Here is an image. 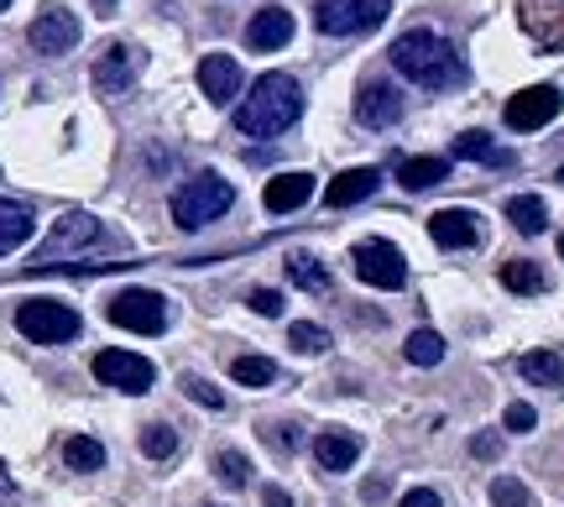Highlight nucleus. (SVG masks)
<instances>
[{
  "label": "nucleus",
  "mask_w": 564,
  "mask_h": 507,
  "mask_svg": "<svg viewBox=\"0 0 564 507\" xmlns=\"http://www.w3.org/2000/svg\"><path fill=\"white\" fill-rule=\"evenodd\" d=\"M392 68L403 74L408 84H419V89H460L465 84V58L455 53V42L440 37V32H429V26H413L403 37L392 42Z\"/></svg>",
  "instance_id": "obj_1"
},
{
  "label": "nucleus",
  "mask_w": 564,
  "mask_h": 507,
  "mask_svg": "<svg viewBox=\"0 0 564 507\" xmlns=\"http://www.w3.org/2000/svg\"><path fill=\"white\" fill-rule=\"evenodd\" d=\"M303 116V89L293 74H262L251 95L236 105V131L241 137H282Z\"/></svg>",
  "instance_id": "obj_2"
},
{
  "label": "nucleus",
  "mask_w": 564,
  "mask_h": 507,
  "mask_svg": "<svg viewBox=\"0 0 564 507\" xmlns=\"http://www.w3.org/2000/svg\"><path fill=\"white\" fill-rule=\"evenodd\" d=\"M230 204H236V183L220 179V173H194V179L173 194V220H178L183 230H199V225L220 220Z\"/></svg>",
  "instance_id": "obj_3"
},
{
  "label": "nucleus",
  "mask_w": 564,
  "mask_h": 507,
  "mask_svg": "<svg viewBox=\"0 0 564 507\" xmlns=\"http://www.w3.org/2000/svg\"><path fill=\"white\" fill-rule=\"evenodd\" d=\"M387 11H392V0H319L314 26L324 37H356V32H377Z\"/></svg>",
  "instance_id": "obj_4"
},
{
  "label": "nucleus",
  "mask_w": 564,
  "mask_h": 507,
  "mask_svg": "<svg viewBox=\"0 0 564 507\" xmlns=\"http://www.w3.org/2000/svg\"><path fill=\"white\" fill-rule=\"evenodd\" d=\"M17 330L32 345H63L79 335V314L68 304H58V299H26L17 309Z\"/></svg>",
  "instance_id": "obj_5"
},
{
  "label": "nucleus",
  "mask_w": 564,
  "mask_h": 507,
  "mask_svg": "<svg viewBox=\"0 0 564 507\" xmlns=\"http://www.w3.org/2000/svg\"><path fill=\"white\" fill-rule=\"evenodd\" d=\"M105 314H110V325L137 330V335H162V330H167V304H162V293H152V288H126V293H116V299L105 304Z\"/></svg>",
  "instance_id": "obj_6"
},
{
  "label": "nucleus",
  "mask_w": 564,
  "mask_h": 507,
  "mask_svg": "<svg viewBox=\"0 0 564 507\" xmlns=\"http://www.w3.org/2000/svg\"><path fill=\"white\" fill-rule=\"evenodd\" d=\"M100 241H105V225L95 220V215L74 209V215H63V220L53 225V236H47V246H42V257L32 262V272H53L68 251H84V246H100Z\"/></svg>",
  "instance_id": "obj_7"
},
{
  "label": "nucleus",
  "mask_w": 564,
  "mask_h": 507,
  "mask_svg": "<svg viewBox=\"0 0 564 507\" xmlns=\"http://www.w3.org/2000/svg\"><path fill=\"white\" fill-rule=\"evenodd\" d=\"M356 278L371 288H382V293H392V288L408 283V262L403 251L392 241H382V236H371V241L356 246Z\"/></svg>",
  "instance_id": "obj_8"
},
{
  "label": "nucleus",
  "mask_w": 564,
  "mask_h": 507,
  "mask_svg": "<svg viewBox=\"0 0 564 507\" xmlns=\"http://www.w3.org/2000/svg\"><path fill=\"white\" fill-rule=\"evenodd\" d=\"M560 110H564L560 84H533V89H523V95H512V100H507L502 116H507L512 131H539V126L560 121Z\"/></svg>",
  "instance_id": "obj_9"
},
{
  "label": "nucleus",
  "mask_w": 564,
  "mask_h": 507,
  "mask_svg": "<svg viewBox=\"0 0 564 507\" xmlns=\"http://www.w3.org/2000/svg\"><path fill=\"white\" fill-rule=\"evenodd\" d=\"M95 377L105 387H121V392H152L158 382V366L137 356V350H100L95 356Z\"/></svg>",
  "instance_id": "obj_10"
},
{
  "label": "nucleus",
  "mask_w": 564,
  "mask_h": 507,
  "mask_svg": "<svg viewBox=\"0 0 564 507\" xmlns=\"http://www.w3.org/2000/svg\"><path fill=\"white\" fill-rule=\"evenodd\" d=\"M26 42H32L37 53H47V58H58V53H68V47L79 42V21H74L68 6H42L37 21L26 26Z\"/></svg>",
  "instance_id": "obj_11"
},
{
  "label": "nucleus",
  "mask_w": 564,
  "mask_h": 507,
  "mask_svg": "<svg viewBox=\"0 0 564 507\" xmlns=\"http://www.w3.org/2000/svg\"><path fill=\"white\" fill-rule=\"evenodd\" d=\"M141 74V47L131 42H110L100 58H95V89L100 95H126Z\"/></svg>",
  "instance_id": "obj_12"
},
{
  "label": "nucleus",
  "mask_w": 564,
  "mask_h": 507,
  "mask_svg": "<svg viewBox=\"0 0 564 507\" xmlns=\"http://www.w3.org/2000/svg\"><path fill=\"white\" fill-rule=\"evenodd\" d=\"M518 21L544 53H564V0H523Z\"/></svg>",
  "instance_id": "obj_13"
},
{
  "label": "nucleus",
  "mask_w": 564,
  "mask_h": 507,
  "mask_svg": "<svg viewBox=\"0 0 564 507\" xmlns=\"http://www.w3.org/2000/svg\"><path fill=\"white\" fill-rule=\"evenodd\" d=\"M356 116H361V126H371V131H387V126L403 121V89L387 79H371L361 84V95H356Z\"/></svg>",
  "instance_id": "obj_14"
},
{
  "label": "nucleus",
  "mask_w": 564,
  "mask_h": 507,
  "mask_svg": "<svg viewBox=\"0 0 564 507\" xmlns=\"http://www.w3.org/2000/svg\"><path fill=\"white\" fill-rule=\"evenodd\" d=\"M429 236L444 251H470L481 241V220H476V209H440V215H429Z\"/></svg>",
  "instance_id": "obj_15"
},
{
  "label": "nucleus",
  "mask_w": 564,
  "mask_h": 507,
  "mask_svg": "<svg viewBox=\"0 0 564 507\" xmlns=\"http://www.w3.org/2000/svg\"><path fill=\"white\" fill-rule=\"evenodd\" d=\"M199 89L209 105H230L241 95V63L225 58V53H209V58L199 63Z\"/></svg>",
  "instance_id": "obj_16"
},
{
  "label": "nucleus",
  "mask_w": 564,
  "mask_h": 507,
  "mask_svg": "<svg viewBox=\"0 0 564 507\" xmlns=\"http://www.w3.org/2000/svg\"><path fill=\"white\" fill-rule=\"evenodd\" d=\"M361 461V440L350 434V429H319V440H314V466L319 471H350Z\"/></svg>",
  "instance_id": "obj_17"
},
{
  "label": "nucleus",
  "mask_w": 564,
  "mask_h": 507,
  "mask_svg": "<svg viewBox=\"0 0 564 507\" xmlns=\"http://www.w3.org/2000/svg\"><path fill=\"white\" fill-rule=\"evenodd\" d=\"M246 42H251L257 53H278V47H288V42H293V11H282V6L257 11L251 26H246Z\"/></svg>",
  "instance_id": "obj_18"
},
{
  "label": "nucleus",
  "mask_w": 564,
  "mask_h": 507,
  "mask_svg": "<svg viewBox=\"0 0 564 507\" xmlns=\"http://www.w3.org/2000/svg\"><path fill=\"white\" fill-rule=\"evenodd\" d=\"M377 183H382V173H377V168H345L340 179H329L324 204H329V209H350V204L371 199V194H377Z\"/></svg>",
  "instance_id": "obj_19"
},
{
  "label": "nucleus",
  "mask_w": 564,
  "mask_h": 507,
  "mask_svg": "<svg viewBox=\"0 0 564 507\" xmlns=\"http://www.w3.org/2000/svg\"><path fill=\"white\" fill-rule=\"evenodd\" d=\"M308 199H314V179H308V173H278V179L262 188V204L272 215H293V209H303Z\"/></svg>",
  "instance_id": "obj_20"
},
{
  "label": "nucleus",
  "mask_w": 564,
  "mask_h": 507,
  "mask_svg": "<svg viewBox=\"0 0 564 507\" xmlns=\"http://www.w3.org/2000/svg\"><path fill=\"white\" fill-rule=\"evenodd\" d=\"M32 230H37V220H32V209L21 199H0V257H11L17 246L32 241Z\"/></svg>",
  "instance_id": "obj_21"
},
{
  "label": "nucleus",
  "mask_w": 564,
  "mask_h": 507,
  "mask_svg": "<svg viewBox=\"0 0 564 507\" xmlns=\"http://www.w3.org/2000/svg\"><path fill=\"white\" fill-rule=\"evenodd\" d=\"M455 158H465V163H491V168H512L518 158L512 152H502V147L491 142L486 131H465V137H455Z\"/></svg>",
  "instance_id": "obj_22"
},
{
  "label": "nucleus",
  "mask_w": 564,
  "mask_h": 507,
  "mask_svg": "<svg viewBox=\"0 0 564 507\" xmlns=\"http://www.w3.org/2000/svg\"><path fill=\"white\" fill-rule=\"evenodd\" d=\"M449 179V163L444 158H403L398 163V183L403 188H413V194H423V188H434V183Z\"/></svg>",
  "instance_id": "obj_23"
},
{
  "label": "nucleus",
  "mask_w": 564,
  "mask_h": 507,
  "mask_svg": "<svg viewBox=\"0 0 564 507\" xmlns=\"http://www.w3.org/2000/svg\"><path fill=\"white\" fill-rule=\"evenodd\" d=\"M288 278L303 288V293H329V267L319 262V257H308V251H288Z\"/></svg>",
  "instance_id": "obj_24"
},
{
  "label": "nucleus",
  "mask_w": 564,
  "mask_h": 507,
  "mask_svg": "<svg viewBox=\"0 0 564 507\" xmlns=\"http://www.w3.org/2000/svg\"><path fill=\"white\" fill-rule=\"evenodd\" d=\"M63 466L68 471H100L105 466V445L100 440H95V434H68V440H63Z\"/></svg>",
  "instance_id": "obj_25"
},
{
  "label": "nucleus",
  "mask_w": 564,
  "mask_h": 507,
  "mask_svg": "<svg viewBox=\"0 0 564 507\" xmlns=\"http://www.w3.org/2000/svg\"><path fill=\"white\" fill-rule=\"evenodd\" d=\"M507 220L518 225L523 236H539L549 225V204L539 194H518V199H507Z\"/></svg>",
  "instance_id": "obj_26"
},
{
  "label": "nucleus",
  "mask_w": 564,
  "mask_h": 507,
  "mask_svg": "<svg viewBox=\"0 0 564 507\" xmlns=\"http://www.w3.org/2000/svg\"><path fill=\"white\" fill-rule=\"evenodd\" d=\"M518 371H523L533 387H560L564 382V362L554 350H528L523 362H518Z\"/></svg>",
  "instance_id": "obj_27"
},
{
  "label": "nucleus",
  "mask_w": 564,
  "mask_h": 507,
  "mask_svg": "<svg viewBox=\"0 0 564 507\" xmlns=\"http://www.w3.org/2000/svg\"><path fill=\"white\" fill-rule=\"evenodd\" d=\"M403 356L413 366H440L444 362V335H434V330H413L403 341Z\"/></svg>",
  "instance_id": "obj_28"
},
{
  "label": "nucleus",
  "mask_w": 564,
  "mask_h": 507,
  "mask_svg": "<svg viewBox=\"0 0 564 507\" xmlns=\"http://www.w3.org/2000/svg\"><path fill=\"white\" fill-rule=\"evenodd\" d=\"M502 283L512 288V293H544V267L539 262H523V257H518V262H502Z\"/></svg>",
  "instance_id": "obj_29"
},
{
  "label": "nucleus",
  "mask_w": 564,
  "mask_h": 507,
  "mask_svg": "<svg viewBox=\"0 0 564 507\" xmlns=\"http://www.w3.org/2000/svg\"><path fill=\"white\" fill-rule=\"evenodd\" d=\"M230 377L241 387H272L278 382V366L267 362V356H236V362H230Z\"/></svg>",
  "instance_id": "obj_30"
},
{
  "label": "nucleus",
  "mask_w": 564,
  "mask_h": 507,
  "mask_svg": "<svg viewBox=\"0 0 564 507\" xmlns=\"http://www.w3.org/2000/svg\"><path fill=\"white\" fill-rule=\"evenodd\" d=\"M141 455H147V461H167V455H178V429L147 424L141 429Z\"/></svg>",
  "instance_id": "obj_31"
},
{
  "label": "nucleus",
  "mask_w": 564,
  "mask_h": 507,
  "mask_svg": "<svg viewBox=\"0 0 564 507\" xmlns=\"http://www.w3.org/2000/svg\"><path fill=\"white\" fill-rule=\"evenodd\" d=\"M288 345H293V350H303V356H324V350H329V330L299 320V325L288 330Z\"/></svg>",
  "instance_id": "obj_32"
},
{
  "label": "nucleus",
  "mask_w": 564,
  "mask_h": 507,
  "mask_svg": "<svg viewBox=\"0 0 564 507\" xmlns=\"http://www.w3.org/2000/svg\"><path fill=\"white\" fill-rule=\"evenodd\" d=\"M215 476H220L225 487H246L251 482V461H246L241 450H220L215 455Z\"/></svg>",
  "instance_id": "obj_33"
},
{
  "label": "nucleus",
  "mask_w": 564,
  "mask_h": 507,
  "mask_svg": "<svg viewBox=\"0 0 564 507\" xmlns=\"http://www.w3.org/2000/svg\"><path fill=\"white\" fill-rule=\"evenodd\" d=\"M491 503L497 507H528V487L518 482V476H497V482H491Z\"/></svg>",
  "instance_id": "obj_34"
},
{
  "label": "nucleus",
  "mask_w": 564,
  "mask_h": 507,
  "mask_svg": "<svg viewBox=\"0 0 564 507\" xmlns=\"http://www.w3.org/2000/svg\"><path fill=\"white\" fill-rule=\"evenodd\" d=\"M183 392H188L194 403H204V408H225V392L215 382H204V377H183Z\"/></svg>",
  "instance_id": "obj_35"
},
{
  "label": "nucleus",
  "mask_w": 564,
  "mask_h": 507,
  "mask_svg": "<svg viewBox=\"0 0 564 507\" xmlns=\"http://www.w3.org/2000/svg\"><path fill=\"white\" fill-rule=\"evenodd\" d=\"M262 440L278 450V455H293V450H299V429H293V424H267Z\"/></svg>",
  "instance_id": "obj_36"
},
{
  "label": "nucleus",
  "mask_w": 564,
  "mask_h": 507,
  "mask_svg": "<svg viewBox=\"0 0 564 507\" xmlns=\"http://www.w3.org/2000/svg\"><path fill=\"white\" fill-rule=\"evenodd\" d=\"M251 309H257L262 320H278V314H282V293H278V288H257V293H251Z\"/></svg>",
  "instance_id": "obj_37"
},
{
  "label": "nucleus",
  "mask_w": 564,
  "mask_h": 507,
  "mask_svg": "<svg viewBox=\"0 0 564 507\" xmlns=\"http://www.w3.org/2000/svg\"><path fill=\"white\" fill-rule=\"evenodd\" d=\"M502 424L512 429V434H528V429L539 424V413H533V408H528V403H512V408H507V413H502Z\"/></svg>",
  "instance_id": "obj_38"
},
{
  "label": "nucleus",
  "mask_w": 564,
  "mask_h": 507,
  "mask_svg": "<svg viewBox=\"0 0 564 507\" xmlns=\"http://www.w3.org/2000/svg\"><path fill=\"white\" fill-rule=\"evenodd\" d=\"M470 455H476V461H497V455H502V434H476V440H470Z\"/></svg>",
  "instance_id": "obj_39"
},
{
  "label": "nucleus",
  "mask_w": 564,
  "mask_h": 507,
  "mask_svg": "<svg viewBox=\"0 0 564 507\" xmlns=\"http://www.w3.org/2000/svg\"><path fill=\"white\" fill-rule=\"evenodd\" d=\"M398 507H444V503H440V492L413 487V492H403V503H398Z\"/></svg>",
  "instance_id": "obj_40"
},
{
  "label": "nucleus",
  "mask_w": 564,
  "mask_h": 507,
  "mask_svg": "<svg viewBox=\"0 0 564 507\" xmlns=\"http://www.w3.org/2000/svg\"><path fill=\"white\" fill-rule=\"evenodd\" d=\"M262 503H267V507H293V492H282L278 482H272V487L262 492Z\"/></svg>",
  "instance_id": "obj_41"
},
{
  "label": "nucleus",
  "mask_w": 564,
  "mask_h": 507,
  "mask_svg": "<svg viewBox=\"0 0 564 507\" xmlns=\"http://www.w3.org/2000/svg\"><path fill=\"white\" fill-rule=\"evenodd\" d=\"M387 487H392L387 476H371V482H366V503H382V497H387Z\"/></svg>",
  "instance_id": "obj_42"
},
{
  "label": "nucleus",
  "mask_w": 564,
  "mask_h": 507,
  "mask_svg": "<svg viewBox=\"0 0 564 507\" xmlns=\"http://www.w3.org/2000/svg\"><path fill=\"white\" fill-rule=\"evenodd\" d=\"M0 497H11V471L0 466Z\"/></svg>",
  "instance_id": "obj_43"
},
{
  "label": "nucleus",
  "mask_w": 564,
  "mask_h": 507,
  "mask_svg": "<svg viewBox=\"0 0 564 507\" xmlns=\"http://www.w3.org/2000/svg\"><path fill=\"white\" fill-rule=\"evenodd\" d=\"M95 6H100V17H110V11H116V0H95Z\"/></svg>",
  "instance_id": "obj_44"
},
{
  "label": "nucleus",
  "mask_w": 564,
  "mask_h": 507,
  "mask_svg": "<svg viewBox=\"0 0 564 507\" xmlns=\"http://www.w3.org/2000/svg\"><path fill=\"white\" fill-rule=\"evenodd\" d=\"M560 257H564V236H560Z\"/></svg>",
  "instance_id": "obj_45"
},
{
  "label": "nucleus",
  "mask_w": 564,
  "mask_h": 507,
  "mask_svg": "<svg viewBox=\"0 0 564 507\" xmlns=\"http://www.w3.org/2000/svg\"><path fill=\"white\" fill-rule=\"evenodd\" d=\"M6 6H11V0H0V11H6Z\"/></svg>",
  "instance_id": "obj_46"
},
{
  "label": "nucleus",
  "mask_w": 564,
  "mask_h": 507,
  "mask_svg": "<svg viewBox=\"0 0 564 507\" xmlns=\"http://www.w3.org/2000/svg\"><path fill=\"white\" fill-rule=\"evenodd\" d=\"M204 507H215V503H204Z\"/></svg>",
  "instance_id": "obj_47"
}]
</instances>
